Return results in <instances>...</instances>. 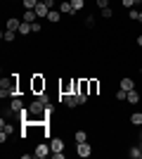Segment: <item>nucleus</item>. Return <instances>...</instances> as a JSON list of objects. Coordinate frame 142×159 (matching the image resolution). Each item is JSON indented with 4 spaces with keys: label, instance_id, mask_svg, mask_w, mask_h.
<instances>
[{
    "label": "nucleus",
    "instance_id": "393cba45",
    "mask_svg": "<svg viewBox=\"0 0 142 159\" xmlns=\"http://www.w3.org/2000/svg\"><path fill=\"white\" fill-rule=\"evenodd\" d=\"M41 0H21V5H24V10H36V5H38Z\"/></svg>",
    "mask_w": 142,
    "mask_h": 159
},
{
    "label": "nucleus",
    "instance_id": "412c9836",
    "mask_svg": "<svg viewBox=\"0 0 142 159\" xmlns=\"http://www.w3.org/2000/svg\"><path fill=\"white\" fill-rule=\"evenodd\" d=\"M74 140L76 143H85V140H88V133L83 131V128H78V131L74 133Z\"/></svg>",
    "mask_w": 142,
    "mask_h": 159
},
{
    "label": "nucleus",
    "instance_id": "a878e982",
    "mask_svg": "<svg viewBox=\"0 0 142 159\" xmlns=\"http://www.w3.org/2000/svg\"><path fill=\"white\" fill-rule=\"evenodd\" d=\"M100 17L102 19H111V17H114V10H111V7H104V10H100Z\"/></svg>",
    "mask_w": 142,
    "mask_h": 159
},
{
    "label": "nucleus",
    "instance_id": "f257e3e1",
    "mask_svg": "<svg viewBox=\"0 0 142 159\" xmlns=\"http://www.w3.org/2000/svg\"><path fill=\"white\" fill-rule=\"evenodd\" d=\"M21 93V79L19 74H12V76H5L0 81V98H17Z\"/></svg>",
    "mask_w": 142,
    "mask_h": 159
},
{
    "label": "nucleus",
    "instance_id": "ddd939ff",
    "mask_svg": "<svg viewBox=\"0 0 142 159\" xmlns=\"http://www.w3.org/2000/svg\"><path fill=\"white\" fill-rule=\"evenodd\" d=\"M36 14H38V19H47V14H50V7L45 5V2H38L36 5V10H33Z\"/></svg>",
    "mask_w": 142,
    "mask_h": 159
},
{
    "label": "nucleus",
    "instance_id": "7ed1b4c3",
    "mask_svg": "<svg viewBox=\"0 0 142 159\" xmlns=\"http://www.w3.org/2000/svg\"><path fill=\"white\" fill-rule=\"evenodd\" d=\"M12 133H14V126H12V121L2 116V121H0V143H7V140L12 138Z\"/></svg>",
    "mask_w": 142,
    "mask_h": 159
},
{
    "label": "nucleus",
    "instance_id": "423d86ee",
    "mask_svg": "<svg viewBox=\"0 0 142 159\" xmlns=\"http://www.w3.org/2000/svg\"><path fill=\"white\" fill-rule=\"evenodd\" d=\"M76 154H78V159H88L93 154V145H90L88 140L85 143H76Z\"/></svg>",
    "mask_w": 142,
    "mask_h": 159
},
{
    "label": "nucleus",
    "instance_id": "c9c22d12",
    "mask_svg": "<svg viewBox=\"0 0 142 159\" xmlns=\"http://www.w3.org/2000/svg\"><path fill=\"white\" fill-rule=\"evenodd\" d=\"M137 24H142V12H140V17H137Z\"/></svg>",
    "mask_w": 142,
    "mask_h": 159
},
{
    "label": "nucleus",
    "instance_id": "4468645a",
    "mask_svg": "<svg viewBox=\"0 0 142 159\" xmlns=\"http://www.w3.org/2000/svg\"><path fill=\"white\" fill-rule=\"evenodd\" d=\"M118 88H123V90H133V88H135V81L130 79V76H121V81H118Z\"/></svg>",
    "mask_w": 142,
    "mask_h": 159
},
{
    "label": "nucleus",
    "instance_id": "2eb2a0df",
    "mask_svg": "<svg viewBox=\"0 0 142 159\" xmlns=\"http://www.w3.org/2000/svg\"><path fill=\"white\" fill-rule=\"evenodd\" d=\"M21 21H28V24H33V21H38V14H36L33 10H24V14H21Z\"/></svg>",
    "mask_w": 142,
    "mask_h": 159
},
{
    "label": "nucleus",
    "instance_id": "bb28decb",
    "mask_svg": "<svg viewBox=\"0 0 142 159\" xmlns=\"http://www.w3.org/2000/svg\"><path fill=\"white\" fill-rule=\"evenodd\" d=\"M31 29H33V33H31V36H41V31H43L41 21H33V24H31Z\"/></svg>",
    "mask_w": 142,
    "mask_h": 159
},
{
    "label": "nucleus",
    "instance_id": "e433bc0d",
    "mask_svg": "<svg viewBox=\"0 0 142 159\" xmlns=\"http://www.w3.org/2000/svg\"><path fill=\"white\" fill-rule=\"evenodd\" d=\"M140 2H142V0H135V5H140Z\"/></svg>",
    "mask_w": 142,
    "mask_h": 159
},
{
    "label": "nucleus",
    "instance_id": "4be33fe9",
    "mask_svg": "<svg viewBox=\"0 0 142 159\" xmlns=\"http://www.w3.org/2000/svg\"><path fill=\"white\" fill-rule=\"evenodd\" d=\"M71 7H74V12L78 14L81 10H85V0H71Z\"/></svg>",
    "mask_w": 142,
    "mask_h": 159
},
{
    "label": "nucleus",
    "instance_id": "9d476101",
    "mask_svg": "<svg viewBox=\"0 0 142 159\" xmlns=\"http://www.w3.org/2000/svg\"><path fill=\"white\" fill-rule=\"evenodd\" d=\"M24 100L19 98V95H17V98H10V109H12V112H17V114H21L24 112Z\"/></svg>",
    "mask_w": 142,
    "mask_h": 159
},
{
    "label": "nucleus",
    "instance_id": "6e6552de",
    "mask_svg": "<svg viewBox=\"0 0 142 159\" xmlns=\"http://www.w3.org/2000/svg\"><path fill=\"white\" fill-rule=\"evenodd\" d=\"M50 147H52V152H64L67 143H64V138H59V135H52V138H50Z\"/></svg>",
    "mask_w": 142,
    "mask_h": 159
},
{
    "label": "nucleus",
    "instance_id": "0eeeda50",
    "mask_svg": "<svg viewBox=\"0 0 142 159\" xmlns=\"http://www.w3.org/2000/svg\"><path fill=\"white\" fill-rule=\"evenodd\" d=\"M67 93H74V79H64L59 81V95H67Z\"/></svg>",
    "mask_w": 142,
    "mask_h": 159
},
{
    "label": "nucleus",
    "instance_id": "7c9ffc66",
    "mask_svg": "<svg viewBox=\"0 0 142 159\" xmlns=\"http://www.w3.org/2000/svg\"><path fill=\"white\" fill-rule=\"evenodd\" d=\"M109 2H111V0H95V5L100 7V10H104V7H109Z\"/></svg>",
    "mask_w": 142,
    "mask_h": 159
},
{
    "label": "nucleus",
    "instance_id": "4c0bfd02",
    "mask_svg": "<svg viewBox=\"0 0 142 159\" xmlns=\"http://www.w3.org/2000/svg\"><path fill=\"white\" fill-rule=\"evenodd\" d=\"M14 2H21V0H14Z\"/></svg>",
    "mask_w": 142,
    "mask_h": 159
},
{
    "label": "nucleus",
    "instance_id": "f704fd0d",
    "mask_svg": "<svg viewBox=\"0 0 142 159\" xmlns=\"http://www.w3.org/2000/svg\"><path fill=\"white\" fill-rule=\"evenodd\" d=\"M137 140H142V126H140V133H137Z\"/></svg>",
    "mask_w": 142,
    "mask_h": 159
},
{
    "label": "nucleus",
    "instance_id": "dca6fc26",
    "mask_svg": "<svg viewBox=\"0 0 142 159\" xmlns=\"http://www.w3.org/2000/svg\"><path fill=\"white\" fill-rule=\"evenodd\" d=\"M47 21H50V24H59V21H62V12L57 10V7H54V10H50V14H47Z\"/></svg>",
    "mask_w": 142,
    "mask_h": 159
},
{
    "label": "nucleus",
    "instance_id": "f3484780",
    "mask_svg": "<svg viewBox=\"0 0 142 159\" xmlns=\"http://www.w3.org/2000/svg\"><path fill=\"white\" fill-rule=\"evenodd\" d=\"M128 157L130 159H142V147H140V143H137V145H133L128 150Z\"/></svg>",
    "mask_w": 142,
    "mask_h": 159
},
{
    "label": "nucleus",
    "instance_id": "c85d7f7f",
    "mask_svg": "<svg viewBox=\"0 0 142 159\" xmlns=\"http://www.w3.org/2000/svg\"><path fill=\"white\" fill-rule=\"evenodd\" d=\"M95 19H97L95 14H88V17H85V26H90V29H93V26H95Z\"/></svg>",
    "mask_w": 142,
    "mask_h": 159
},
{
    "label": "nucleus",
    "instance_id": "a211bd4d",
    "mask_svg": "<svg viewBox=\"0 0 142 159\" xmlns=\"http://www.w3.org/2000/svg\"><path fill=\"white\" fill-rule=\"evenodd\" d=\"M31 33H33L31 24H28V21H21V26H19V36H21V38H26V36H31Z\"/></svg>",
    "mask_w": 142,
    "mask_h": 159
},
{
    "label": "nucleus",
    "instance_id": "cd10ccee",
    "mask_svg": "<svg viewBox=\"0 0 142 159\" xmlns=\"http://www.w3.org/2000/svg\"><path fill=\"white\" fill-rule=\"evenodd\" d=\"M137 17H140V12H137L135 7H130V10H128V19L130 21H137Z\"/></svg>",
    "mask_w": 142,
    "mask_h": 159
},
{
    "label": "nucleus",
    "instance_id": "6ab92c4d",
    "mask_svg": "<svg viewBox=\"0 0 142 159\" xmlns=\"http://www.w3.org/2000/svg\"><path fill=\"white\" fill-rule=\"evenodd\" d=\"M140 100H142V95L137 93V88H133V90H128V102H130V105H137Z\"/></svg>",
    "mask_w": 142,
    "mask_h": 159
},
{
    "label": "nucleus",
    "instance_id": "f8f14e48",
    "mask_svg": "<svg viewBox=\"0 0 142 159\" xmlns=\"http://www.w3.org/2000/svg\"><path fill=\"white\" fill-rule=\"evenodd\" d=\"M19 26H21V19H19V17H7V19H5V29H10V31H17V33H19Z\"/></svg>",
    "mask_w": 142,
    "mask_h": 159
},
{
    "label": "nucleus",
    "instance_id": "20e7f679",
    "mask_svg": "<svg viewBox=\"0 0 142 159\" xmlns=\"http://www.w3.org/2000/svg\"><path fill=\"white\" fill-rule=\"evenodd\" d=\"M33 154H36L38 159L50 157V154H52V147H50V143H45V140H38V143H36V147H33Z\"/></svg>",
    "mask_w": 142,
    "mask_h": 159
},
{
    "label": "nucleus",
    "instance_id": "58836bf2",
    "mask_svg": "<svg viewBox=\"0 0 142 159\" xmlns=\"http://www.w3.org/2000/svg\"><path fill=\"white\" fill-rule=\"evenodd\" d=\"M57 2H59V0H57Z\"/></svg>",
    "mask_w": 142,
    "mask_h": 159
},
{
    "label": "nucleus",
    "instance_id": "aec40b11",
    "mask_svg": "<svg viewBox=\"0 0 142 159\" xmlns=\"http://www.w3.org/2000/svg\"><path fill=\"white\" fill-rule=\"evenodd\" d=\"M2 40H5V43H14V40H17V31L5 29V31H2Z\"/></svg>",
    "mask_w": 142,
    "mask_h": 159
},
{
    "label": "nucleus",
    "instance_id": "72a5a7b5",
    "mask_svg": "<svg viewBox=\"0 0 142 159\" xmlns=\"http://www.w3.org/2000/svg\"><path fill=\"white\" fill-rule=\"evenodd\" d=\"M135 43H137V48H142V33H137V38H135Z\"/></svg>",
    "mask_w": 142,
    "mask_h": 159
},
{
    "label": "nucleus",
    "instance_id": "39448f33",
    "mask_svg": "<svg viewBox=\"0 0 142 159\" xmlns=\"http://www.w3.org/2000/svg\"><path fill=\"white\" fill-rule=\"evenodd\" d=\"M57 100H59L64 107H69V109H76V107L81 105L78 102V98H76V93H67V95H57Z\"/></svg>",
    "mask_w": 142,
    "mask_h": 159
},
{
    "label": "nucleus",
    "instance_id": "9b49d317",
    "mask_svg": "<svg viewBox=\"0 0 142 159\" xmlns=\"http://www.w3.org/2000/svg\"><path fill=\"white\" fill-rule=\"evenodd\" d=\"M57 10H59L62 14H69V17H74V7H71V0H59V5H57Z\"/></svg>",
    "mask_w": 142,
    "mask_h": 159
},
{
    "label": "nucleus",
    "instance_id": "f03ea898",
    "mask_svg": "<svg viewBox=\"0 0 142 159\" xmlns=\"http://www.w3.org/2000/svg\"><path fill=\"white\" fill-rule=\"evenodd\" d=\"M28 88H31V95H41L47 90V79L43 74H33L28 76Z\"/></svg>",
    "mask_w": 142,
    "mask_h": 159
},
{
    "label": "nucleus",
    "instance_id": "1a4fd4ad",
    "mask_svg": "<svg viewBox=\"0 0 142 159\" xmlns=\"http://www.w3.org/2000/svg\"><path fill=\"white\" fill-rule=\"evenodd\" d=\"M88 88H90V95H100L102 90V83L97 76H88Z\"/></svg>",
    "mask_w": 142,
    "mask_h": 159
},
{
    "label": "nucleus",
    "instance_id": "c756f323",
    "mask_svg": "<svg viewBox=\"0 0 142 159\" xmlns=\"http://www.w3.org/2000/svg\"><path fill=\"white\" fill-rule=\"evenodd\" d=\"M36 98L41 100V102H45V105H50V95H47V90H45V93H41V95H36Z\"/></svg>",
    "mask_w": 142,
    "mask_h": 159
},
{
    "label": "nucleus",
    "instance_id": "473e14b6",
    "mask_svg": "<svg viewBox=\"0 0 142 159\" xmlns=\"http://www.w3.org/2000/svg\"><path fill=\"white\" fill-rule=\"evenodd\" d=\"M50 157H54V159H64V152H52Z\"/></svg>",
    "mask_w": 142,
    "mask_h": 159
},
{
    "label": "nucleus",
    "instance_id": "2f4dec72",
    "mask_svg": "<svg viewBox=\"0 0 142 159\" xmlns=\"http://www.w3.org/2000/svg\"><path fill=\"white\" fill-rule=\"evenodd\" d=\"M121 5H123V7H126V10H130V7L135 5V0H121Z\"/></svg>",
    "mask_w": 142,
    "mask_h": 159
},
{
    "label": "nucleus",
    "instance_id": "5701e85b",
    "mask_svg": "<svg viewBox=\"0 0 142 159\" xmlns=\"http://www.w3.org/2000/svg\"><path fill=\"white\" fill-rule=\"evenodd\" d=\"M130 124H133V126H142V112L130 114Z\"/></svg>",
    "mask_w": 142,
    "mask_h": 159
},
{
    "label": "nucleus",
    "instance_id": "b1692460",
    "mask_svg": "<svg viewBox=\"0 0 142 159\" xmlns=\"http://www.w3.org/2000/svg\"><path fill=\"white\" fill-rule=\"evenodd\" d=\"M114 98L121 102V100H128V90H123V88H116V93H114Z\"/></svg>",
    "mask_w": 142,
    "mask_h": 159
}]
</instances>
